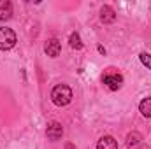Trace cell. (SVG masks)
Listing matches in <instances>:
<instances>
[{"mask_svg": "<svg viewBox=\"0 0 151 149\" xmlns=\"http://www.w3.org/2000/svg\"><path fill=\"white\" fill-rule=\"evenodd\" d=\"M44 51H46L47 56L56 58V56L60 54V51H62V44H60V40H58V39H49V40L44 44Z\"/></svg>", "mask_w": 151, "mask_h": 149, "instance_id": "obj_4", "label": "cell"}, {"mask_svg": "<svg viewBox=\"0 0 151 149\" xmlns=\"http://www.w3.org/2000/svg\"><path fill=\"white\" fill-rule=\"evenodd\" d=\"M16 46V34L11 28L2 27L0 28V49L2 51H9Z\"/></svg>", "mask_w": 151, "mask_h": 149, "instance_id": "obj_2", "label": "cell"}, {"mask_svg": "<svg viewBox=\"0 0 151 149\" xmlns=\"http://www.w3.org/2000/svg\"><path fill=\"white\" fill-rule=\"evenodd\" d=\"M139 111L144 117H151V97L144 98L141 104H139Z\"/></svg>", "mask_w": 151, "mask_h": 149, "instance_id": "obj_10", "label": "cell"}, {"mask_svg": "<svg viewBox=\"0 0 151 149\" xmlns=\"http://www.w3.org/2000/svg\"><path fill=\"white\" fill-rule=\"evenodd\" d=\"M142 135L139 132H130L127 135V148L128 149H141L142 148Z\"/></svg>", "mask_w": 151, "mask_h": 149, "instance_id": "obj_6", "label": "cell"}, {"mask_svg": "<svg viewBox=\"0 0 151 149\" xmlns=\"http://www.w3.org/2000/svg\"><path fill=\"white\" fill-rule=\"evenodd\" d=\"M139 58H141V63H142L144 67H148V69L151 70V54H148V53H142Z\"/></svg>", "mask_w": 151, "mask_h": 149, "instance_id": "obj_12", "label": "cell"}, {"mask_svg": "<svg viewBox=\"0 0 151 149\" xmlns=\"http://www.w3.org/2000/svg\"><path fill=\"white\" fill-rule=\"evenodd\" d=\"M51 100L55 105L58 107H65L70 104L72 100V90L67 86V84H56L51 91Z\"/></svg>", "mask_w": 151, "mask_h": 149, "instance_id": "obj_1", "label": "cell"}, {"mask_svg": "<svg viewBox=\"0 0 151 149\" xmlns=\"http://www.w3.org/2000/svg\"><path fill=\"white\" fill-rule=\"evenodd\" d=\"M69 42H70V47H72V49H83V42H81V37H79V34H77V32L70 34Z\"/></svg>", "mask_w": 151, "mask_h": 149, "instance_id": "obj_11", "label": "cell"}, {"mask_svg": "<svg viewBox=\"0 0 151 149\" xmlns=\"http://www.w3.org/2000/svg\"><path fill=\"white\" fill-rule=\"evenodd\" d=\"M12 16V4L9 0H0V21H5Z\"/></svg>", "mask_w": 151, "mask_h": 149, "instance_id": "obj_8", "label": "cell"}, {"mask_svg": "<svg viewBox=\"0 0 151 149\" xmlns=\"http://www.w3.org/2000/svg\"><path fill=\"white\" fill-rule=\"evenodd\" d=\"M67 149H74V146L72 144H67Z\"/></svg>", "mask_w": 151, "mask_h": 149, "instance_id": "obj_13", "label": "cell"}, {"mask_svg": "<svg viewBox=\"0 0 151 149\" xmlns=\"http://www.w3.org/2000/svg\"><path fill=\"white\" fill-rule=\"evenodd\" d=\"M100 21L106 23V25L116 21V12H114V9L111 5H104V7L100 9Z\"/></svg>", "mask_w": 151, "mask_h": 149, "instance_id": "obj_7", "label": "cell"}, {"mask_svg": "<svg viewBox=\"0 0 151 149\" xmlns=\"http://www.w3.org/2000/svg\"><path fill=\"white\" fill-rule=\"evenodd\" d=\"M104 84H107L109 90L116 91V90L121 88V84H123V77H121L119 74H107V75H104Z\"/></svg>", "mask_w": 151, "mask_h": 149, "instance_id": "obj_5", "label": "cell"}, {"mask_svg": "<svg viewBox=\"0 0 151 149\" xmlns=\"http://www.w3.org/2000/svg\"><path fill=\"white\" fill-rule=\"evenodd\" d=\"M97 149H118V142L114 140L111 135H106L99 140L97 144Z\"/></svg>", "mask_w": 151, "mask_h": 149, "instance_id": "obj_9", "label": "cell"}, {"mask_svg": "<svg viewBox=\"0 0 151 149\" xmlns=\"http://www.w3.org/2000/svg\"><path fill=\"white\" fill-rule=\"evenodd\" d=\"M46 135H47V139L53 140V142L60 140L62 135H63V128H62V125H60L58 121H51V123L47 125V128H46Z\"/></svg>", "mask_w": 151, "mask_h": 149, "instance_id": "obj_3", "label": "cell"}]
</instances>
